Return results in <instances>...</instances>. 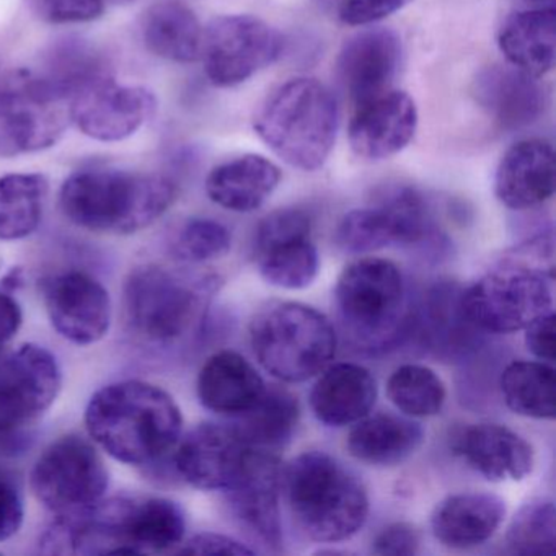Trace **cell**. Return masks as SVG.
<instances>
[{
  "label": "cell",
  "instance_id": "cell-1",
  "mask_svg": "<svg viewBox=\"0 0 556 556\" xmlns=\"http://www.w3.org/2000/svg\"><path fill=\"white\" fill-rule=\"evenodd\" d=\"M90 438L116 460L146 465L167 455L184 431L174 396L141 380L103 387L86 409Z\"/></svg>",
  "mask_w": 556,
  "mask_h": 556
},
{
  "label": "cell",
  "instance_id": "cell-2",
  "mask_svg": "<svg viewBox=\"0 0 556 556\" xmlns=\"http://www.w3.org/2000/svg\"><path fill=\"white\" fill-rule=\"evenodd\" d=\"M177 200V185L154 174L84 168L64 181V216L90 232L129 236L161 219Z\"/></svg>",
  "mask_w": 556,
  "mask_h": 556
},
{
  "label": "cell",
  "instance_id": "cell-3",
  "mask_svg": "<svg viewBox=\"0 0 556 556\" xmlns=\"http://www.w3.org/2000/svg\"><path fill=\"white\" fill-rule=\"evenodd\" d=\"M281 488L299 529L315 542H344L369 516L363 481L327 452L298 455L282 468Z\"/></svg>",
  "mask_w": 556,
  "mask_h": 556
},
{
  "label": "cell",
  "instance_id": "cell-4",
  "mask_svg": "<svg viewBox=\"0 0 556 556\" xmlns=\"http://www.w3.org/2000/svg\"><path fill=\"white\" fill-rule=\"evenodd\" d=\"M338 103L325 84L298 77L279 86L256 113L258 138L291 167L317 172L337 142Z\"/></svg>",
  "mask_w": 556,
  "mask_h": 556
},
{
  "label": "cell",
  "instance_id": "cell-5",
  "mask_svg": "<svg viewBox=\"0 0 556 556\" xmlns=\"http://www.w3.org/2000/svg\"><path fill=\"white\" fill-rule=\"evenodd\" d=\"M250 344L269 376L299 383L314 379L333 361L337 333L317 308L301 302H278L253 318Z\"/></svg>",
  "mask_w": 556,
  "mask_h": 556
},
{
  "label": "cell",
  "instance_id": "cell-6",
  "mask_svg": "<svg viewBox=\"0 0 556 556\" xmlns=\"http://www.w3.org/2000/svg\"><path fill=\"white\" fill-rule=\"evenodd\" d=\"M555 275L503 256L460 294L468 324L488 333H516L553 311Z\"/></svg>",
  "mask_w": 556,
  "mask_h": 556
},
{
  "label": "cell",
  "instance_id": "cell-7",
  "mask_svg": "<svg viewBox=\"0 0 556 556\" xmlns=\"http://www.w3.org/2000/svg\"><path fill=\"white\" fill-rule=\"evenodd\" d=\"M334 299L343 324L357 341L386 344L403 320L405 281L395 263L364 256L341 271Z\"/></svg>",
  "mask_w": 556,
  "mask_h": 556
},
{
  "label": "cell",
  "instance_id": "cell-8",
  "mask_svg": "<svg viewBox=\"0 0 556 556\" xmlns=\"http://www.w3.org/2000/svg\"><path fill=\"white\" fill-rule=\"evenodd\" d=\"M210 291L213 281L197 285L161 266H142L126 279V315L146 340L170 343L194 327Z\"/></svg>",
  "mask_w": 556,
  "mask_h": 556
},
{
  "label": "cell",
  "instance_id": "cell-9",
  "mask_svg": "<svg viewBox=\"0 0 556 556\" xmlns=\"http://www.w3.org/2000/svg\"><path fill=\"white\" fill-rule=\"evenodd\" d=\"M71 123V103L34 70L15 71L0 80V159L53 148Z\"/></svg>",
  "mask_w": 556,
  "mask_h": 556
},
{
  "label": "cell",
  "instance_id": "cell-10",
  "mask_svg": "<svg viewBox=\"0 0 556 556\" xmlns=\"http://www.w3.org/2000/svg\"><path fill=\"white\" fill-rule=\"evenodd\" d=\"M30 484L35 497L51 513L76 516L103 500L109 490V470L89 441L66 435L40 455Z\"/></svg>",
  "mask_w": 556,
  "mask_h": 556
},
{
  "label": "cell",
  "instance_id": "cell-11",
  "mask_svg": "<svg viewBox=\"0 0 556 556\" xmlns=\"http://www.w3.org/2000/svg\"><path fill=\"white\" fill-rule=\"evenodd\" d=\"M285 50V38L253 15H220L203 30L201 56L213 86L230 89L275 64Z\"/></svg>",
  "mask_w": 556,
  "mask_h": 556
},
{
  "label": "cell",
  "instance_id": "cell-12",
  "mask_svg": "<svg viewBox=\"0 0 556 556\" xmlns=\"http://www.w3.org/2000/svg\"><path fill=\"white\" fill-rule=\"evenodd\" d=\"M312 230L314 220L302 207H282L260 220L253 236V260L269 286L301 291L314 285L320 255Z\"/></svg>",
  "mask_w": 556,
  "mask_h": 556
},
{
  "label": "cell",
  "instance_id": "cell-13",
  "mask_svg": "<svg viewBox=\"0 0 556 556\" xmlns=\"http://www.w3.org/2000/svg\"><path fill=\"white\" fill-rule=\"evenodd\" d=\"M61 390L56 357L24 344L0 367V447L18 441L27 426L51 408Z\"/></svg>",
  "mask_w": 556,
  "mask_h": 556
},
{
  "label": "cell",
  "instance_id": "cell-14",
  "mask_svg": "<svg viewBox=\"0 0 556 556\" xmlns=\"http://www.w3.org/2000/svg\"><path fill=\"white\" fill-rule=\"evenodd\" d=\"M157 112L154 92L112 79L97 84L71 102V122L87 138L119 142L135 136Z\"/></svg>",
  "mask_w": 556,
  "mask_h": 556
},
{
  "label": "cell",
  "instance_id": "cell-15",
  "mask_svg": "<svg viewBox=\"0 0 556 556\" xmlns=\"http://www.w3.org/2000/svg\"><path fill=\"white\" fill-rule=\"evenodd\" d=\"M175 467L187 483L227 491L242 478L253 447L233 425L204 422L178 441Z\"/></svg>",
  "mask_w": 556,
  "mask_h": 556
},
{
  "label": "cell",
  "instance_id": "cell-16",
  "mask_svg": "<svg viewBox=\"0 0 556 556\" xmlns=\"http://www.w3.org/2000/svg\"><path fill=\"white\" fill-rule=\"evenodd\" d=\"M45 304L54 330L73 343L87 346L109 333V291L87 273L70 271L51 279L45 291Z\"/></svg>",
  "mask_w": 556,
  "mask_h": 556
},
{
  "label": "cell",
  "instance_id": "cell-17",
  "mask_svg": "<svg viewBox=\"0 0 556 556\" xmlns=\"http://www.w3.org/2000/svg\"><path fill=\"white\" fill-rule=\"evenodd\" d=\"M282 468L278 455L253 448L242 478L229 493L230 507L250 535L278 552L282 545Z\"/></svg>",
  "mask_w": 556,
  "mask_h": 556
},
{
  "label": "cell",
  "instance_id": "cell-18",
  "mask_svg": "<svg viewBox=\"0 0 556 556\" xmlns=\"http://www.w3.org/2000/svg\"><path fill=\"white\" fill-rule=\"evenodd\" d=\"M418 109L406 92H389L356 106L348 129L351 149L364 161H386L400 154L415 138Z\"/></svg>",
  "mask_w": 556,
  "mask_h": 556
},
{
  "label": "cell",
  "instance_id": "cell-19",
  "mask_svg": "<svg viewBox=\"0 0 556 556\" xmlns=\"http://www.w3.org/2000/svg\"><path fill=\"white\" fill-rule=\"evenodd\" d=\"M402 64V40L390 28H369L346 40L338 76L354 105L389 92Z\"/></svg>",
  "mask_w": 556,
  "mask_h": 556
},
{
  "label": "cell",
  "instance_id": "cell-20",
  "mask_svg": "<svg viewBox=\"0 0 556 556\" xmlns=\"http://www.w3.org/2000/svg\"><path fill=\"white\" fill-rule=\"evenodd\" d=\"M556 187L555 149L545 139H523L501 159L494 193L503 206L529 211L552 200Z\"/></svg>",
  "mask_w": 556,
  "mask_h": 556
},
{
  "label": "cell",
  "instance_id": "cell-21",
  "mask_svg": "<svg viewBox=\"0 0 556 556\" xmlns=\"http://www.w3.org/2000/svg\"><path fill=\"white\" fill-rule=\"evenodd\" d=\"M452 451L493 483L526 480L535 460L532 445L522 435L493 422L460 429L452 439Z\"/></svg>",
  "mask_w": 556,
  "mask_h": 556
},
{
  "label": "cell",
  "instance_id": "cell-22",
  "mask_svg": "<svg viewBox=\"0 0 556 556\" xmlns=\"http://www.w3.org/2000/svg\"><path fill=\"white\" fill-rule=\"evenodd\" d=\"M473 96L481 110L504 131L533 125L545 110V92L536 77L510 64L481 70L473 80Z\"/></svg>",
  "mask_w": 556,
  "mask_h": 556
},
{
  "label": "cell",
  "instance_id": "cell-23",
  "mask_svg": "<svg viewBox=\"0 0 556 556\" xmlns=\"http://www.w3.org/2000/svg\"><path fill=\"white\" fill-rule=\"evenodd\" d=\"M506 513V501L497 494L481 491L451 494L432 513V535L451 549L475 548L500 530Z\"/></svg>",
  "mask_w": 556,
  "mask_h": 556
},
{
  "label": "cell",
  "instance_id": "cell-24",
  "mask_svg": "<svg viewBox=\"0 0 556 556\" xmlns=\"http://www.w3.org/2000/svg\"><path fill=\"white\" fill-rule=\"evenodd\" d=\"M377 400V382L359 364H328L312 387L315 418L331 428H343L366 418Z\"/></svg>",
  "mask_w": 556,
  "mask_h": 556
},
{
  "label": "cell",
  "instance_id": "cell-25",
  "mask_svg": "<svg viewBox=\"0 0 556 556\" xmlns=\"http://www.w3.org/2000/svg\"><path fill=\"white\" fill-rule=\"evenodd\" d=\"M197 390L204 408L239 418L262 399L266 383L242 354L224 350L203 364Z\"/></svg>",
  "mask_w": 556,
  "mask_h": 556
},
{
  "label": "cell",
  "instance_id": "cell-26",
  "mask_svg": "<svg viewBox=\"0 0 556 556\" xmlns=\"http://www.w3.org/2000/svg\"><path fill=\"white\" fill-rule=\"evenodd\" d=\"M35 74L58 96L73 102L79 93L112 79V66L103 51L83 37L58 38L41 54Z\"/></svg>",
  "mask_w": 556,
  "mask_h": 556
},
{
  "label": "cell",
  "instance_id": "cell-27",
  "mask_svg": "<svg viewBox=\"0 0 556 556\" xmlns=\"http://www.w3.org/2000/svg\"><path fill=\"white\" fill-rule=\"evenodd\" d=\"M278 165L258 154L224 162L206 178V193L213 203L232 213L260 210L281 184Z\"/></svg>",
  "mask_w": 556,
  "mask_h": 556
},
{
  "label": "cell",
  "instance_id": "cell-28",
  "mask_svg": "<svg viewBox=\"0 0 556 556\" xmlns=\"http://www.w3.org/2000/svg\"><path fill=\"white\" fill-rule=\"evenodd\" d=\"M497 47L510 66L543 77L556 63V8L522 9L497 31Z\"/></svg>",
  "mask_w": 556,
  "mask_h": 556
},
{
  "label": "cell",
  "instance_id": "cell-29",
  "mask_svg": "<svg viewBox=\"0 0 556 556\" xmlns=\"http://www.w3.org/2000/svg\"><path fill=\"white\" fill-rule=\"evenodd\" d=\"M346 439L351 457L370 467H395L408 460L425 442V429L415 419L396 415H367L354 422Z\"/></svg>",
  "mask_w": 556,
  "mask_h": 556
},
{
  "label": "cell",
  "instance_id": "cell-30",
  "mask_svg": "<svg viewBox=\"0 0 556 556\" xmlns=\"http://www.w3.org/2000/svg\"><path fill=\"white\" fill-rule=\"evenodd\" d=\"M203 30L197 14L178 0L155 2L141 18L146 48L170 63L190 64L200 61Z\"/></svg>",
  "mask_w": 556,
  "mask_h": 556
},
{
  "label": "cell",
  "instance_id": "cell-31",
  "mask_svg": "<svg viewBox=\"0 0 556 556\" xmlns=\"http://www.w3.org/2000/svg\"><path fill=\"white\" fill-rule=\"evenodd\" d=\"M236 419L233 426L250 447L276 454L291 442L301 419V408L288 390L266 386L262 399Z\"/></svg>",
  "mask_w": 556,
  "mask_h": 556
},
{
  "label": "cell",
  "instance_id": "cell-32",
  "mask_svg": "<svg viewBox=\"0 0 556 556\" xmlns=\"http://www.w3.org/2000/svg\"><path fill=\"white\" fill-rule=\"evenodd\" d=\"M334 240L344 252L366 255L387 247L406 245V227L400 211L376 194L369 206L344 214Z\"/></svg>",
  "mask_w": 556,
  "mask_h": 556
},
{
  "label": "cell",
  "instance_id": "cell-33",
  "mask_svg": "<svg viewBox=\"0 0 556 556\" xmlns=\"http://www.w3.org/2000/svg\"><path fill=\"white\" fill-rule=\"evenodd\" d=\"M504 402L523 418L552 421L556 416V370L543 361H516L501 376Z\"/></svg>",
  "mask_w": 556,
  "mask_h": 556
},
{
  "label": "cell",
  "instance_id": "cell-34",
  "mask_svg": "<svg viewBox=\"0 0 556 556\" xmlns=\"http://www.w3.org/2000/svg\"><path fill=\"white\" fill-rule=\"evenodd\" d=\"M48 180L40 174H12L0 178V240L31 236L43 217Z\"/></svg>",
  "mask_w": 556,
  "mask_h": 556
},
{
  "label": "cell",
  "instance_id": "cell-35",
  "mask_svg": "<svg viewBox=\"0 0 556 556\" xmlns=\"http://www.w3.org/2000/svg\"><path fill=\"white\" fill-rule=\"evenodd\" d=\"M387 396L409 418H431L444 408L447 390L434 370L419 364H405L393 370L387 380Z\"/></svg>",
  "mask_w": 556,
  "mask_h": 556
},
{
  "label": "cell",
  "instance_id": "cell-36",
  "mask_svg": "<svg viewBox=\"0 0 556 556\" xmlns=\"http://www.w3.org/2000/svg\"><path fill=\"white\" fill-rule=\"evenodd\" d=\"M506 548L513 555H553L556 549V509L553 501L523 504L506 533Z\"/></svg>",
  "mask_w": 556,
  "mask_h": 556
},
{
  "label": "cell",
  "instance_id": "cell-37",
  "mask_svg": "<svg viewBox=\"0 0 556 556\" xmlns=\"http://www.w3.org/2000/svg\"><path fill=\"white\" fill-rule=\"evenodd\" d=\"M232 236L224 224L206 217L187 220L175 240L177 255L185 262L206 263L230 252Z\"/></svg>",
  "mask_w": 556,
  "mask_h": 556
},
{
  "label": "cell",
  "instance_id": "cell-38",
  "mask_svg": "<svg viewBox=\"0 0 556 556\" xmlns=\"http://www.w3.org/2000/svg\"><path fill=\"white\" fill-rule=\"evenodd\" d=\"M103 0H28V8L38 21L51 25L87 24L105 12Z\"/></svg>",
  "mask_w": 556,
  "mask_h": 556
},
{
  "label": "cell",
  "instance_id": "cell-39",
  "mask_svg": "<svg viewBox=\"0 0 556 556\" xmlns=\"http://www.w3.org/2000/svg\"><path fill=\"white\" fill-rule=\"evenodd\" d=\"M413 0H341L338 17L350 27H367L412 4Z\"/></svg>",
  "mask_w": 556,
  "mask_h": 556
},
{
  "label": "cell",
  "instance_id": "cell-40",
  "mask_svg": "<svg viewBox=\"0 0 556 556\" xmlns=\"http://www.w3.org/2000/svg\"><path fill=\"white\" fill-rule=\"evenodd\" d=\"M421 549V533L409 522H393L377 533L372 553L382 556H413Z\"/></svg>",
  "mask_w": 556,
  "mask_h": 556
},
{
  "label": "cell",
  "instance_id": "cell-41",
  "mask_svg": "<svg viewBox=\"0 0 556 556\" xmlns=\"http://www.w3.org/2000/svg\"><path fill=\"white\" fill-rule=\"evenodd\" d=\"M178 552L185 553V555H253L255 549L232 536L204 532L181 543V548Z\"/></svg>",
  "mask_w": 556,
  "mask_h": 556
},
{
  "label": "cell",
  "instance_id": "cell-42",
  "mask_svg": "<svg viewBox=\"0 0 556 556\" xmlns=\"http://www.w3.org/2000/svg\"><path fill=\"white\" fill-rule=\"evenodd\" d=\"M526 330V346L533 356L543 363L553 364L556 359L555 312L533 320Z\"/></svg>",
  "mask_w": 556,
  "mask_h": 556
},
{
  "label": "cell",
  "instance_id": "cell-43",
  "mask_svg": "<svg viewBox=\"0 0 556 556\" xmlns=\"http://www.w3.org/2000/svg\"><path fill=\"white\" fill-rule=\"evenodd\" d=\"M24 501L8 481L0 480V542L12 539L24 523Z\"/></svg>",
  "mask_w": 556,
  "mask_h": 556
},
{
  "label": "cell",
  "instance_id": "cell-44",
  "mask_svg": "<svg viewBox=\"0 0 556 556\" xmlns=\"http://www.w3.org/2000/svg\"><path fill=\"white\" fill-rule=\"evenodd\" d=\"M22 308L14 298L0 292V346L11 341L22 327Z\"/></svg>",
  "mask_w": 556,
  "mask_h": 556
},
{
  "label": "cell",
  "instance_id": "cell-45",
  "mask_svg": "<svg viewBox=\"0 0 556 556\" xmlns=\"http://www.w3.org/2000/svg\"><path fill=\"white\" fill-rule=\"evenodd\" d=\"M22 282H24V278H22L21 269L17 268L12 269V271L5 276L4 281H2V286H4V288L11 289V291H14V289H17L18 286H22Z\"/></svg>",
  "mask_w": 556,
  "mask_h": 556
},
{
  "label": "cell",
  "instance_id": "cell-46",
  "mask_svg": "<svg viewBox=\"0 0 556 556\" xmlns=\"http://www.w3.org/2000/svg\"><path fill=\"white\" fill-rule=\"evenodd\" d=\"M526 9H549L555 8V0H520Z\"/></svg>",
  "mask_w": 556,
  "mask_h": 556
},
{
  "label": "cell",
  "instance_id": "cell-47",
  "mask_svg": "<svg viewBox=\"0 0 556 556\" xmlns=\"http://www.w3.org/2000/svg\"><path fill=\"white\" fill-rule=\"evenodd\" d=\"M103 2L110 5H122V8H126V5L135 4L136 0H103Z\"/></svg>",
  "mask_w": 556,
  "mask_h": 556
}]
</instances>
